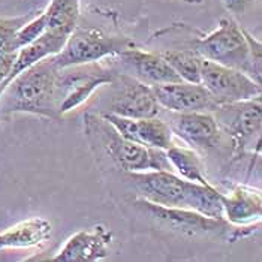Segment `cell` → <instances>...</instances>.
<instances>
[{"mask_svg":"<svg viewBox=\"0 0 262 262\" xmlns=\"http://www.w3.org/2000/svg\"><path fill=\"white\" fill-rule=\"evenodd\" d=\"M59 69L47 57L18 74L0 95V117L26 113L60 120Z\"/></svg>","mask_w":262,"mask_h":262,"instance_id":"6da1fadb","label":"cell"},{"mask_svg":"<svg viewBox=\"0 0 262 262\" xmlns=\"http://www.w3.org/2000/svg\"><path fill=\"white\" fill-rule=\"evenodd\" d=\"M140 198L163 205L198 211L204 216L225 219L222 208V192L216 186H202L187 182L174 171H145L129 172Z\"/></svg>","mask_w":262,"mask_h":262,"instance_id":"7a4b0ae2","label":"cell"},{"mask_svg":"<svg viewBox=\"0 0 262 262\" xmlns=\"http://www.w3.org/2000/svg\"><path fill=\"white\" fill-rule=\"evenodd\" d=\"M84 127L90 140L99 144L105 155L124 172L145 171H172L162 148H151L126 140L102 116L87 111L84 114Z\"/></svg>","mask_w":262,"mask_h":262,"instance_id":"3957f363","label":"cell"},{"mask_svg":"<svg viewBox=\"0 0 262 262\" xmlns=\"http://www.w3.org/2000/svg\"><path fill=\"white\" fill-rule=\"evenodd\" d=\"M96 93V114H116L129 119L156 117L161 114V105L151 87L121 72H117Z\"/></svg>","mask_w":262,"mask_h":262,"instance_id":"277c9868","label":"cell"},{"mask_svg":"<svg viewBox=\"0 0 262 262\" xmlns=\"http://www.w3.org/2000/svg\"><path fill=\"white\" fill-rule=\"evenodd\" d=\"M135 205L144 214L169 228L171 231L180 232L187 237L196 235H219L228 242H237L243 237L253 234V226H234L225 219H214L204 216L198 211L179 207H163L144 198H137Z\"/></svg>","mask_w":262,"mask_h":262,"instance_id":"5b68a950","label":"cell"},{"mask_svg":"<svg viewBox=\"0 0 262 262\" xmlns=\"http://www.w3.org/2000/svg\"><path fill=\"white\" fill-rule=\"evenodd\" d=\"M193 50L202 59L242 71L261 84V74L252 60L246 30L232 18H221L216 30L193 40Z\"/></svg>","mask_w":262,"mask_h":262,"instance_id":"8992f818","label":"cell"},{"mask_svg":"<svg viewBox=\"0 0 262 262\" xmlns=\"http://www.w3.org/2000/svg\"><path fill=\"white\" fill-rule=\"evenodd\" d=\"M211 114L217 121L234 158H242L247 151H261V96L249 101L223 103Z\"/></svg>","mask_w":262,"mask_h":262,"instance_id":"52a82bcc","label":"cell"},{"mask_svg":"<svg viewBox=\"0 0 262 262\" xmlns=\"http://www.w3.org/2000/svg\"><path fill=\"white\" fill-rule=\"evenodd\" d=\"M134 47H137L135 40L127 36L114 35L95 26H77L60 53L51 56V59L57 68H66L72 64L101 61Z\"/></svg>","mask_w":262,"mask_h":262,"instance_id":"ba28073f","label":"cell"},{"mask_svg":"<svg viewBox=\"0 0 262 262\" xmlns=\"http://www.w3.org/2000/svg\"><path fill=\"white\" fill-rule=\"evenodd\" d=\"M117 74L111 59L101 61L72 64L59 69V95H60V113H66L85 103L96 90L114 78Z\"/></svg>","mask_w":262,"mask_h":262,"instance_id":"9c48e42d","label":"cell"},{"mask_svg":"<svg viewBox=\"0 0 262 262\" xmlns=\"http://www.w3.org/2000/svg\"><path fill=\"white\" fill-rule=\"evenodd\" d=\"M159 116L168 123L174 137L200 155L210 153L221 145H228L211 113H171L161 110Z\"/></svg>","mask_w":262,"mask_h":262,"instance_id":"30bf717a","label":"cell"},{"mask_svg":"<svg viewBox=\"0 0 262 262\" xmlns=\"http://www.w3.org/2000/svg\"><path fill=\"white\" fill-rule=\"evenodd\" d=\"M201 84L217 105L249 101L262 96L261 84L242 71L202 59Z\"/></svg>","mask_w":262,"mask_h":262,"instance_id":"8fae6325","label":"cell"},{"mask_svg":"<svg viewBox=\"0 0 262 262\" xmlns=\"http://www.w3.org/2000/svg\"><path fill=\"white\" fill-rule=\"evenodd\" d=\"M116 71L153 87L165 82L182 81L158 51H145L138 47L124 50L110 57Z\"/></svg>","mask_w":262,"mask_h":262,"instance_id":"7c38bea8","label":"cell"},{"mask_svg":"<svg viewBox=\"0 0 262 262\" xmlns=\"http://www.w3.org/2000/svg\"><path fill=\"white\" fill-rule=\"evenodd\" d=\"M151 90L162 110L171 113H213L219 106L201 82H165Z\"/></svg>","mask_w":262,"mask_h":262,"instance_id":"4fadbf2b","label":"cell"},{"mask_svg":"<svg viewBox=\"0 0 262 262\" xmlns=\"http://www.w3.org/2000/svg\"><path fill=\"white\" fill-rule=\"evenodd\" d=\"M113 232L105 225L82 229L68 238L64 246L51 258L53 262H98L108 258Z\"/></svg>","mask_w":262,"mask_h":262,"instance_id":"5bb4252c","label":"cell"},{"mask_svg":"<svg viewBox=\"0 0 262 262\" xmlns=\"http://www.w3.org/2000/svg\"><path fill=\"white\" fill-rule=\"evenodd\" d=\"M121 137L151 148L166 150L174 144V135L161 116L145 119H129L116 114H99Z\"/></svg>","mask_w":262,"mask_h":262,"instance_id":"9a60e30c","label":"cell"},{"mask_svg":"<svg viewBox=\"0 0 262 262\" xmlns=\"http://www.w3.org/2000/svg\"><path fill=\"white\" fill-rule=\"evenodd\" d=\"M225 221L234 226H252L259 223L262 216L261 190L237 184L228 195H222Z\"/></svg>","mask_w":262,"mask_h":262,"instance_id":"2e32d148","label":"cell"},{"mask_svg":"<svg viewBox=\"0 0 262 262\" xmlns=\"http://www.w3.org/2000/svg\"><path fill=\"white\" fill-rule=\"evenodd\" d=\"M69 35L71 33H66L63 30H47L36 40L21 47L15 54V60H14L12 69H11L8 78L0 85V95L5 90V87L23 71H26L27 68L33 66L35 63L43 60L47 57L59 54L69 38Z\"/></svg>","mask_w":262,"mask_h":262,"instance_id":"e0dca14e","label":"cell"},{"mask_svg":"<svg viewBox=\"0 0 262 262\" xmlns=\"http://www.w3.org/2000/svg\"><path fill=\"white\" fill-rule=\"evenodd\" d=\"M53 235V226L43 217H30L0 232V250L40 247Z\"/></svg>","mask_w":262,"mask_h":262,"instance_id":"ac0fdd59","label":"cell"},{"mask_svg":"<svg viewBox=\"0 0 262 262\" xmlns=\"http://www.w3.org/2000/svg\"><path fill=\"white\" fill-rule=\"evenodd\" d=\"M166 158L172 166V171L187 182L198 183L202 186H214L205 176V165L204 161L195 150L172 144L169 148L165 150Z\"/></svg>","mask_w":262,"mask_h":262,"instance_id":"d6986e66","label":"cell"},{"mask_svg":"<svg viewBox=\"0 0 262 262\" xmlns=\"http://www.w3.org/2000/svg\"><path fill=\"white\" fill-rule=\"evenodd\" d=\"M43 15L48 30L72 33L80 20V0H51Z\"/></svg>","mask_w":262,"mask_h":262,"instance_id":"ffe728a7","label":"cell"},{"mask_svg":"<svg viewBox=\"0 0 262 262\" xmlns=\"http://www.w3.org/2000/svg\"><path fill=\"white\" fill-rule=\"evenodd\" d=\"M159 54L180 77V80L201 82L202 57L195 50H162Z\"/></svg>","mask_w":262,"mask_h":262,"instance_id":"44dd1931","label":"cell"},{"mask_svg":"<svg viewBox=\"0 0 262 262\" xmlns=\"http://www.w3.org/2000/svg\"><path fill=\"white\" fill-rule=\"evenodd\" d=\"M33 15L26 14L21 17H0V54H8V53H15L17 45H15V38L21 27L30 20Z\"/></svg>","mask_w":262,"mask_h":262,"instance_id":"7402d4cb","label":"cell"},{"mask_svg":"<svg viewBox=\"0 0 262 262\" xmlns=\"http://www.w3.org/2000/svg\"><path fill=\"white\" fill-rule=\"evenodd\" d=\"M48 30V26H47V20H45V15H43V11H40L38 15H33L30 20L27 21L17 33V38H15V45H17V50H20L21 47L36 40L39 36H42L45 32Z\"/></svg>","mask_w":262,"mask_h":262,"instance_id":"603a6c76","label":"cell"},{"mask_svg":"<svg viewBox=\"0 0 262 262\" xmlns=\"http://www.w3.org/2000/svg\"><path fill=\"white\" fill-rule=\"evenodd\" d=\"M255 0H222L223 6L228 12L232 15H242L247 11V8L252 6Z\"/></svg>","mask_w":262,"mask_h":262,"instance_id":"cb8c5ba5","label":"cell"},{"mask_svg":"<svg viewBox=\"0 0 262 262\" xmlns=\"http://www.w3.org/2000/svg\"><path fill=\"white\" fill-rule=\"evenodd\" d=\"M15 53H8V54H0V85L5 82V80L8 78L11 69H12V64L15 60Z\"/></svg>","mask_w":262,"mask_h":262,"instance_id":"d4e9b609","label":"cell"},{"mask_svg":"<svg viewBox=\"0 0 262 262\" xmlns=\"http://www.w3.org/2000/svg\"><path fill=\"white\" fill-rule=\"evenodd\" d=\"M183 2H186V3H190V5H200V3H202L204 0H183Z\"/></svg>","mask_w":262,"mask_h":262,"instance_id":"484cf974","label":"cell"}]
</instances>
